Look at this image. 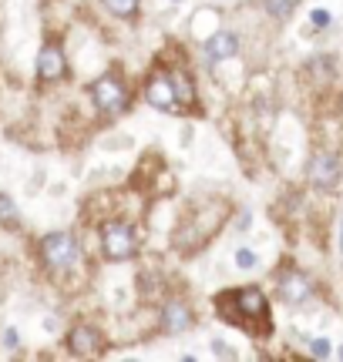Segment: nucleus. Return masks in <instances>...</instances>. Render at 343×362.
<instances>
[{
  "label": "nucleus",
  "mask_w": 343,
  "mask_h": 362,
  "mask_svg": "<svg viewBox=\"0 0 343 362\" xmlns=\"http://www.w3.org/2000/svg\"><path fill=\"white\" fill-rule=\"evenodd\" d=\"M67 349L74 352V356H98V352L105 349V336L94 325H78L67 336Z\"/></svg>",
  "instance_id": "obj_7"
},
{
  "label": "nucleus",
  "mask_w": 343,
  "mask_h": 362,
  "mask_svg": "<svg viewBox=\"0 0 343 362\" xmlns=\"http://www.w3.org/2000/svg\"><path fill=\"white\" fill-rule=\"evenodd\" d=\"M310 296H313V285H310V279H306L303 272H286V275H279V298H283V302L303 305Z\"/></svg>",
  "instance_id": "obj_9"
},
{
  "label": "nucleus",
  "mask_w": 343,
  "mask_h": 362,
  "mask_svg": "<svg viewBox=\"0 0 343 362\" xmlns=\"http://www.w3.org/2000/svg\"><path fill=\"white\" fill-rule=\"evenodd\" d=\"M340 356H343V349H340Z\"/></svg>",
  "instance_id": "obj_22"
},
{
  "label": "nucleus",
  "mask_w": 343,
  "mask_h": 362,
  "mask_svg": "<svg viewBox=\"0 0 343 362\" xmlns=\"http://www.w3.org/2000/svg\"><path fill=\"white\" fill-rule=\"evenodd\" d=\"M310 21H313V27H327V24H330V13H327V11H313V17H310Z\"/></svg>",
  "instance_id": "obj_19"
},
{
  "label": "nucleus",
  "mask_w": 343,
  "mask_h": 362,
  "mask_svg": "<svg viewBox=\"0 0 343 362\" xmlns=\"http://www.w3.org/2000/svg\"><path fill=\"white\" fill-rule=\"evenodd\" d=\"M212 352H219V356H232V352H229V349H225V346H223V342H212Z\"/></svg>",
  "instance_id": "obj_20"
},
{
  "label": "nucleus",
  "mask_w": 343,
  "mask_h": 362,
  "mask_svg": "<svg viewBox=\"0 0 343 362\" xmlns=\"http://www.w3.org/2000/svg\"><path fill=\"white\" fill-rule=\"evenodd\" d=\"M172 78V88H175V98H179V107H189V104L196 101V84L192 78L185 74V71H169Z\"/></svg>",
  "instance_id": "obj_12"
},
{
  "label": "nucleus",
  "mask_w": 343,
  "mask_h": 362,
  "mask_svg": "<svg viewBox=\"0 0 343 362\" xmlns=\"http://www.w3.org/2000/svg\"><path fill=\"white\" fill-rule=\"evenodd\" d=\"M88 94H91V101L94 107L101 111V115L108 117H118L128 111V88L121 84L118 74H105V78H98L88 88Z\"/></svg>",
  "instance_id": "obj_3"
},
{
  "label": "nucleus",
  "mask_w": 343,
  "mask_h": 362,
  "mask_svg": "<svg viewBox=\"0 0 343 362\" xmlns=\"http://www.w3.org/2000/svg\"><path fill=\"white\" fill-rule=\"evenodd\" d=\"M101 4H105L115 17H132V13L138 11V4H142V0H101Z\"/></svg>",
  "instance_id": "obj_15"
},
{
  "label": "nucleus",
  "mask_w": 343,
  "mask_h": 362,
  "mask_svg": "<svg viewBox=\"0 0 343 362\" xmlns=\"http://www.w3.org/2000/svg\"><path fill=\"white\" fill-rule=\"evenodd\" d=\"M236 265H239V269H256V265H259V259H256V252H249V248H239V252H236Z\"/></svg>",
  "instance_id": "obj_16"
},
{
  "label": "nucleus",
  "mask_w": 343,
  "mask_h": 362,
  "mask_svg": "<svg viewBox=\"0 0 343 362\" xmlns=\"http://www.w3.org/2000/svg\"><path fill=\"white\" fill-rule=\"evenodd\" d=\"M145 101L159 111H182L179 107V98H175V88H172L169 71H155L145 84Z\"/></svg>",
  "instance_id": "obj_5"
},
{
  "label": "nucleus",
  "mask_w": 343,
  "mask_h": 362,
  "mask_svg": "<svg viewBox=\"0 0 343 362\" xmlns=\"http://www.w3.org/2000/svg\"><path fill=\"white\" fill-rule=\"evenodd\" d=\"M293 7H296V0H266V11L273 21H290Z\"/></svg>",
  "instance_id": "obj_13"
},
{
  "label": "nucleus",
  "mask_w": 343,
  "mask_h": 362,
  "mask_svg": "<svg viewBox=\"0 0 343 362\" xmlns=\"http://www.w3.org/2000/svg\"><path fill=\"white\" fill-rule=\"evenodd\" d=\"M0 225H7V228H17L21 225V215H17V208L7 194H0Z\"/></svg>",
  "instance_id": "obj_14"
},
{
  "label": "nucleus",
  "mask_w": 343,
  "mask_h": 362,
  "mask_svg": "<svg viewBox=\"0 0 343 362\" xmlns=\"http://www.w3.org/2000/svg\"><path fill=\"white\" fill-rule=\"evenodd\" d=\"M340 158L330 155V151H320V155H313V161H310V168H306V178L313 181L317 188H337L340 185Z\"/></svg>",
  "instance_id": "obj_6"
},
{
  "label": "nucleus",
  "mask_w": 343,
  "mask_h": 362,
  "mask_svg": "<svg viewBox=\"0 0 343 362\" xmlns=\"http://www.w3.org/2000/svg\"><path fill=\"white\" fill-rule=\"evenodd\" d=\"M340 248H343V221H340Z\"/></svg>",
  "instance_id": "obj_21"
},
{
  "label": "nucleus",
  "mask_w": 343,
  "mask_h": 362,
  "mask_svg": "<svg viewBox=\"0 0 343 362\" xmlns=\"http://www.w3.org/2000/svg\"><path fill=\"white\" fill-rule=\"evenodd\" d=\"M206 51H209L212 61H229V57H236L239 51V37L232 30H219V34H212L206 40Z\"/></svg>",
  "instance_id": "obj_11"
},
{
  "label": "nucleus",
  "mask_w": 343,
  "mask_h": 362,
  "mask_svg": "<svg viewBox=\"0 0 343 362\" xmlns=\"http://www.w3.org/2000/svg\"><path fill=\"white\" fill-rule=\"evenodd\" d=\"M101 248H105V259L111 262H128L135 255V248H138V232H135V225L128 221H108L105 228H101Z\"/></svg>",
  "instance_id": "obj_4"
},
{
  "label": "nucleus",
  "mask_w": 343,
  "mask_h": 362,
  "mask_svg": "<svg viewBox=\"0 0 343 362\" xmlns=\"http://www.w3.org/2000/svg\"><path fill=\"white\" fill-rule=\"evenodd\" d=\"M313 356H317V359H327V356H330V339H313Z\"/></svg>",
  "instance_id": "obj_17"
},
{
  "label": "nucleus",
  "mask_w": 343,
  "mask_h": 362,
  "mask_svg": "<svg viewBox=\"0 0 343 362\" xmlns=\"http://www.w3.org/2000/svg\"><path fill=\"white\" fill-rule=\"evenodd\" d=\"M67 74V61L64 51L57 44H44L38 54V78L40 81H61Z\"/></svg>",
  "instance_id": "obj_8"
},
{
  "label": "nucleus",
  "mask_w": 343,
  "mask_h": 362,
  "mask_svg": "<svg viewBox=\"0 0 343 362\" xmlns=\"http://www.w3.org/2000/svg\"><path fill=\"white\" fill-rule=\"evenodd\" d=\"M81 259V245L74 235L67 232H51L40 238V262L47 265L51 272H64L71 265H78Z\"/></svg>",
  "instance_id": "obj_2"
},
{
  "label": "nucleus",
  "mask_w": 343,
  "mask_h": 362,
  "mask_svg": "<svg viewBox=\"0 0 343 362\" xmlns=\"http://www.w3.org/2000/svg\"><path fill=\"white\" fill-rule=\"evenodd\" d=\"M4 346L7 349H17L21 342H17V329H4Z\"/></svg>",
  "instance_id": "obj_18"
},
{
  "label": "nucleus",
  "mask_w": 343,
  "mask_h": 362,
  "mask_svg": "<svg viewBox=\"0 0 343 362\" xmlns=\"http://www.w3.org/2000/svg\"><path fill=\"white\" fill-rule=\"evenodd\" d=\"M192 325V309L185 305V302H165L162 305V329L172 332V336H179Z\"/></svg>",
  "instance_id": "obj_10"
},
{
  "label": "nucleus",
  "mask_w": 343,
  "mask_h": 362,
  "mask_svg": "<svg viewBox=\"0 0 343 362\" xmlns=\"http://www.w3.org/2000/svg\"><path fill=\"white\" fill-rule=\"evenodd\" d=\"M215 312H219L223 322L239 325L249 336H266L273 329V322H269V302H266L263 288H256V285L219 292L215 296Z\"/></svg>",
  "instance_id": "obj_1"
}]
</instances>
